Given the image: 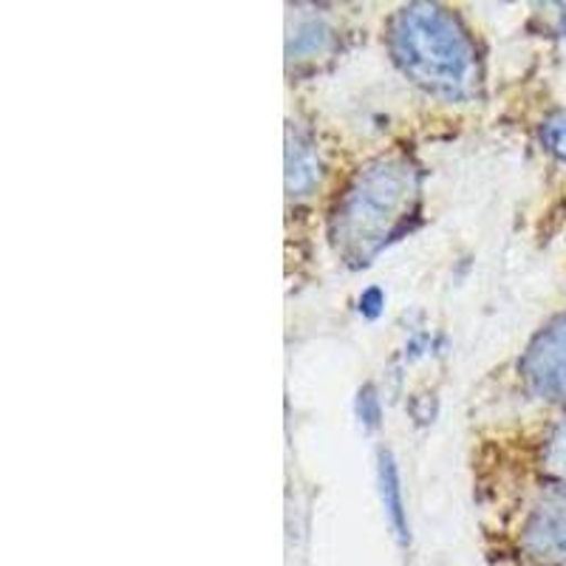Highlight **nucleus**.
<instances>
[{
	"label": "nucleus",
	"instance_id": "obj_1",
	"mask_svg": "<svg viewBox=\"0 0 566 566\" xmlns=\"http://www.w3.org/2000/svg\"><path fill=\"white\" fill-rule=\"evenodd\" d=\"M388 45L397 65L433 97L448 103L476 94L479 54L462 20L433 3L399 9L388 29Z\"/></svg>",
	"mask_w": 566,
	"mask_h": 566
},
{
	"label": "nucleus",
	"instance_id": "obj_2",
	"mask_svg": "<svg viewBox=\"0 0 566 566\" xmlns=\"http://www.w3.org/2000/svg\"><path fill=\"white\" fill-rule=\"evenodd\" d=\"M419 174L408 156H382L354 176L332 216V241L352 264H366L417 207Z\"/></svg>",
	"mask_w": 566,
	"mask_h": 566
},
{
	"label": "nucleus",
	"instance_id": "obj_3",
	"mask_svg": "<svg viewBox=\"0 0 566 566\" xmlns=\"http://www.w3.org/2000/svg\"><path fill=\"white\" fill-rule=\"evenodd\" d=\"M524 555L538 566H566V490L553 488L524 515L518 530Z\"/></svg>",
	"mask_w": 566,
	"mask_h": 566
},
{
	"label": "nucleus",
	"instance_id": "obj_4",
	"mask_svg": "<svg viewBox=\"0 0 566 566\" xmlns=\"http://www.w3.org/2000/svg\"><path fill=\"white\" fill-rule=\"evenodd\" d=\"M522 380L538 399L566 402V315L541 328L522 357Z\"/></svg>",
	"mask_w": 566,
	"mask_h": 566
},
{
	"label": "nucleus",
	"instance_id": "obj_5",
	"mask_svg": "<svg viewBox=\"0 0 566 566\" xmlns=\"http://www.w3.org/2000/svg\"><path fill=\"white\" fill-rule=\"evenodd\" d=\"M380 495H382V507H386L388 524H391L394 535H397L399 544H408L406 499H402V484H399V473L391 453H380Z\"/></svg>",
	"mask_w": 566,
	"mask_h": 566
},
{
	"label": "nucleus",
	"instance_id": "obj_6",
	"mask_svg": "<svg viewBox=\"0 0 566 566\" xmlns=\"http://www.w3.org/2000/svg\"><path fill=\"white\" fill-rule=\"evenodd\" d=\"M286 168H290V190L292 193H303L310 190L317 179V156L312 150V145L301 136H295V142L290 139V150H286Z\"/></svg>",
	"mask_w": 566,
	"mask_h": 566
},
{
	"label": "nucleus",
	"instance_id": "obj_7",
	"mask_svg": "<svg viewBox=\"0 0 566 566\" xmlns=\"http://www.w3.org/2000/svg\"><path fill=\"white\" fill-rule=\"evenodd\" d=\"M541 462H544V470H547V476L555 482V488L566 490V419L555 424L553 433L544 442Z\"/></svg>",
	"mask_w": 566,
	"mask_h": 566
},
{
	"label": "nucleus",
	"instance_id": "obj_8",
	"mask_svg": "<svg viewBox=\"0 0 566 566\" xmlns=\"http://www.w3.org/2000/svg\"><path fill=\"white\" fill-rule=\"evenodd\" d=\"M541 145L555 159L566 161V114H553L541 125Z\"/></svg>",
	"mask_w": 566,
	"mask_h": 566
},
{
	"label": "nucleus",
	"instance_id": "obj_9",
	"mask_svg": "<svg viewBox=\"0 0 566 566\" xmlns=\"http://www.w3.org/2000/svg\"><path fill=\"white\" fill-rule=\"evenodd\" d=\"M564 32H566V18H564Z\"/></svg>",
	"mask_w": 566,
	"mask_h": 566
}]
</instances>
